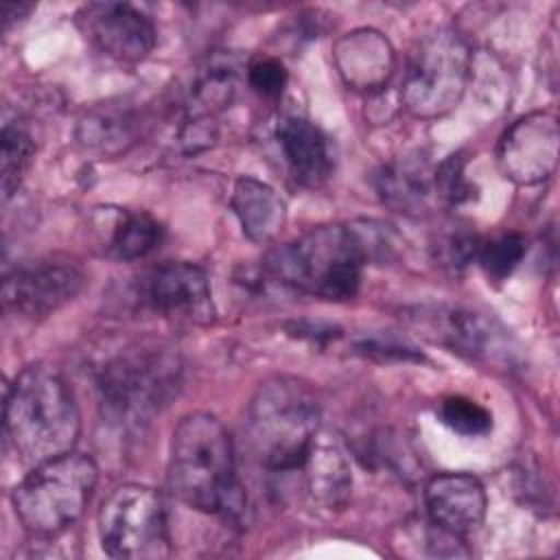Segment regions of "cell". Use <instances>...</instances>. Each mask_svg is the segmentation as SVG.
Returning a JSON list of instances; mask_svg holds the SVG:
<instances>
[{
  "label": "cell",
  "instance_id": "cell-1",
  "mask_svg": "<svg viewBox=\"0 0 560 560\" xmlns=\"http://www.w3.org/2000/svg\"><path fill=\"white\" fill-rule=\"evenodd\" d=\"M168 486L195 510L225 518L243 516L245 494L236 479L234 446L217 416L195 411L179 420L171 440Z\"/></svg>",
  "mask_w": 560,
  "mask_h": 560
},
{
  "label": "cell",
  "instance_id": "cell-2",
  "mask_svg": "<svg viewBox=\"0 0 560 560\" xmlns=\"http://www.w3.org/2000/svg\"><path fill=\"white\" fill-rule=\"evenodd\" d=\"M4 429L13 451L28 466L70 453L81 418L66 378L44 363L24 368L7 389Z\"/></svg>",
  "mask_w": 560,
  "mask_h": 560
},
{
  "label": "cell",
  "instance_id": "cell-3",
  "mask_svg": "<svg viewBox=\"0 0 560 560\" xmlns=\"http://www.w3.org/2000/svg\"><path fill=\"white\" fill-rule=\"evenodd\" d=\"M365 254L352 225H317L267 252L262 269L282 287L324 300H348L361 282Z\"/></svg>",
  "mask_w": 560,
  "mask_h": 560
},
{
  "label": "cell",
  "instance_id": "cell-4",
  "mask_svg": "<svg viewBox=\"0 0 560 560\" xmlns=\"http://www.w3.org/2000/svg\"><path fill=\"white\" fill-rule=\"evenodd\" d=\"M319 429V405L298 378L265 381L247 413V433L260 464L271 472L300 470Z\"/></svg>",
  "mask_w": 560,
  "mask_h": 560
},
{
  "label": "cell",
  "instance_id": "cell-5",
  "mask_svg": "<svg viewBox=\"0 0 560 560\" xmlns=\"http://www.w3.org/2000/svg\"><path fill=\"white\" fill-rule=\"evenodd\" d=\"M98 470L83 453H63L46 459L13 488L11 501L20 523L37 536H55L83 514Z\"/></svg>",
  "mask_w": 560,
  "mask_h": 560
},
{
  "label": "cell",
  "instance_id": "cell-6",
  "mask_svg": "<svg viewBox=\"0 0 560 560\" xmlns=\"http://www.w3.org/2000/svg\"><path fill=\"white\" fill-rule=\"evenodd\" d=\"M101 409L120 427H144L179 387V363L162 348H131L98 372Z\"/></svg>",
  "mask_w": 560,
  "mask_h": 560
},
{
  "label": "cell",
  "instance_id": "cell-7",
  "mask_svg": "<svg viewBox=\"0 0 560 560\" xmlns=\"http://www.w3.org/2000/svg\"><path fill=\"white\" fill-rule=\"evenodd\" d=\"M470 77V48L453 28H438L416 46L405 81L402 105L418 118L448 114L464 96Z\"/></svg>",
  "mask_w": 560,
  "mask_h": 560
},
{
  "label": "cell",
  "instance_id": "cell-8",
  "mask_svg": "<svg viewBox=\"0 0 560 560\" xmlns=\"http://www.w3.org/2000/svg\"><path fill=\"white\" fill-rule=\"evenodd\" d=\"M98 536L112 558L158 560L171 556L168 518L160 492L140 483L114 488L98 510Z\"/></svg>",
  "mask_w": 560,
  "mask_h": 560
},
{
  "label": "cell",
  "instance_id": "cell-9",
  "mask_svg": "<svg viewBox=\"0 0 560 560\" xmlns=\"http://www.w3.org/2000/svg\"><path fill=\"white\" fill-rule=\"evenodd\" d=\"M83 269L70 258H39L18 265L4 276L2 300L22 317H46L77 298L83 289Z\"/></svg>",
  "mask_w": 560,
  "mask_h": 560
},
{
  "label": "cell",
  "instance_id": "cell-10",
  "mask_svg": "<svg viewBox=\"0 0 560 560\" xmlns=\"http://www.w3.org/2000/svg\"><path fill=\"white\" fill-rule=\"evenodd\" d=\"M560 131L549 112H529L516 118L497 144L499 171L518 186H534L553 175L558 166Z\"/></svg>",
  "mask_w": 560,
  "mask_h": 560
},
{
  "label": "cell",
  "instance_id": "cell-11",
  "mask_svg": "<svg viewBox=\"0 0 560 560\" xmlns=\"http://www.w3.org/2000/svg\"><path fill=\"white\" fill-rule=\"evenodd\" d=\"M74 22L94 48L118 61H142L155 46L151 20L125 2H88Z\"/></svg>",
  "mask_w": 560,
  "mask_h": 560
},
{
  "label": "cell",
  "instance_id": "cell-12",
  "mask_svg": "<svg viewBox=\"0 0 560 560\" xmlns=\"http://www.w3.org/2000/svg\"><path fill=\"white\" fill-rule=\"evenodd\" d=\"M144 302L162 317L186 324H210L214 317L208 276L192 262H164L144 282Z\"/></svg>",
  "mask_w": 560,
  "mask_h": 560
},
{
  "label": "cell",
  "instance_id": "cell-13",
  "mask_svg": "<svg viewBox=\"0 0 560 560\" xmlns=\"http://www.w3.org/2000/svg\"><path fill=\"white\" fill-rule=\"evenodd\" d=\"M405 319L413 330H418L420 337L470 359L490 357L497 343V330L492 322H488L481 313L464 306H413L405 313Z\"/></svg>",
  "mask_w": 560,
  "mask_h": 560
},
{
  "label": "cell",
  "instance_id": "cell-14",
  "mask_svg": "<svg viewBox=\"0 0 560 560\" xmlns=\"http://www.w3.org/2000/svg\"><path fill=\"white\" fill-rule=\"evenodd\" d=\"M424 505L433 525L453 536H462L481 525L488 501L475 475L440 472L424 486Z\"/></svg>",
  "mask_w": 560,
  "mask_h": 560
},
{
  "label": "cell",
  "instance_id": "cell-15",
  "mask_svg": "<svg viewBox=\"0 0 560 560\" xmlns=\"http://www.w3.org/2000/svg\"><path fill=\"white\" fill-rule=\"evenodd\" d=\"M278 147L291 177L306 186H322L332 173V149L326 133L306 118L284 116L276 127Z\"/></svg>",
  "mask_w": 560,
  "mask_h": 560
},
{
  "label": "cell",
  "instance_id": "cell-16",
  "mask_svg": "<svg viewBox=\"0 0 560 560\" xmlns=\"http://www.w3.org/2000/svg\"><path fill=\"white\" fill-rule=\"evenodd\" d=\"M376 190L387 208L409 217L427 214L440 203L435 166L422 155H405L385 164L376 175Z\"/></svg>",
  "mask_w": 560,
  "mask_h": 560
},
{
  "label": "cell",
  "instance_id": "cell-17",
  "mask_svg": "<svg viewBox=\"0 0 560 560\" xmlns=\"http://www.w3.org/2000/svg\"><path fill=\"white\" fill-rule=\"evenodd\" d=\"M335 66L354 90H378L394 72V48L378 31L359 28L335 44Z\"/></svg>",
  "mask_w": 560,
  "mask_h": 560
},
{
  "label": "cell",
  "instance_id": "cell-18",
  "mask_svg": "<svg viewBox=\"0 0 560 560\" xmlns=\"http://www.w3.org/2000/svg\"><path fill=\"white\" fill-rule=\"evenodd\" d=\"M232 208L243 234L254 243L273 241L287 221V206L280 195L269 184L254 177L236 179Z\"/></svg>",
  "mask_w": 560,
  "mask_h": 560
},
{
  "label": "cell",
  "instance_id": "cell-19",
  "mask_svg": "<svg viewBox=\"0 0 560 560\" xmlns=\"http://www.w3.org/2000/svg\"><path fill=\"white\" fill-rule=\"evenodd\" d=\"M79 142L98 155L125 153L138 138L136 116L118 105H96L85 112L77 127Z\"/></svg>",
  "mask_w": 560,
  "mask_h": 560
},
{
  "label": "cell",
  "instance_id": "cell-20",
  "mask_svg": "<svg viewBox=\"0 0 560 560\" xmlns=\"http://www.w3.org/2000/svg\"><path fill=\"white\" fill-rule=\"evenodd\" d=\"M300 470H306L308 492L315 501L324 505H339L346 501L352 477L348 462L337 444L319 442V438H315L311 453Z\"/></svg>",
  "mask_w": 560,
  "mask_h": 560
},
{
  "label": "cell",
  "instance_id": "cell-21",
  "mask_svg": "<svg viewBox=\"0 0 560 560\" xmlns=\"http://www.w3.org/2000/svg\"><path fill=\"white\" fill-rule=\"evenodd\" d=\"M162 236L160 223L147 212H125L116 223L109 252L118 260H136L158 247Z\"/></svg>",
  "mask_w": 560,
  "mask_h": 560
},
{
  "label": "cell",
  "instance_id": "cell-22",
  "mask_svg": "<svg viewBox=\"0 0 560 560\" xmlns=\"http://www.w3.org/2000/svg\"><path fill=\"white\" fill-rule=\"evenodd\" d=\"M35 155V144L31 133L18 122L2 125V197L9 199L22 184Z\"/></svg>",
  "mask_w": 560,
  "mask_h": 560
},
{
  "label": "cell",
  "instance_id": "cell-23",
  "mask_svg": "<svg viewBox=\"0 0 560 560\" xmlns=\"http://www.w3.org/2000/svg\"><path fill=\"white\" fill-rule=\"evenodd\" d=\"M236 90L234 72L225 66H210L197 81L192 90L190 103V118H210L217 109L230 105Z\"/></svg>",
  "mask_w": 560,
  "mask_h": 560
},
{
  "label": "cell",
  "instance_id": "cell-24",
  "mask_svg": "<svg viewBox=\"0 0 560 560\" xmlns=\"http://www.w3.org/2000/svg\"><path fill=\"white\" fill-rule=\"evenodd\" d=\"M525 252H527L525 238L516 232H508L486 243H479L477 258L481 269L488 273V278L503 280L518 267Z\"/></svg>",
  "mask_w": 560,
  "mask_h": 560
},
{
  "label": "cell",
  "instance_id": "cell-25",
  "mask_svg": "<svg viewBox=\"0 0 560 560\" xmlns=\"http://www.w3.org/2000/svg\"><path fill=\"white\" fill-rule=\"evenodd\" d=\"M440 420L455 433L466 438H479L492 431V413L466 398V396H448L440 405Z\"/></svg>",
  "mask_w": 560,
  "mask_h": 560
},
{
  "label": "cell",
  "instance_id": "cell-26",
  "mask_svg": "<svg viewBox=\"0 0 560 560\" xmlns=\"http://www.w3.org/2000/svg\"><path fill=\"white\" fill-rule=\"evenodd\" d=\"M464 166H466L464 153H453L435 166V188H438L440 201L448 206H459L472 199L475 188L466 179Z\"/></svg>",
  "mask_w": 560,
  "mask_h": 560
},
{
  "label": "cell",
  "instance_id": "cell-27",
  "mask_svg": "<svg viewBox=\"0 0 560 560\" xmlns=\"http://www.w3.org/2000/svg\"><path fill=\"white\" fill-rule=\"evenodd\" d=\"M357 352L378 361H422V354L407 339L392 332L368 335L357 343Z\"/></svg>",
  "mask_w": 560,
  "mask_h": 560
},
{
  "label": "cell",
  "instance_id": "cell-28",
  "mask_svg": "<svg viewBox=\"0 0 560 560\" xmlns=\"http://www.w3.org/2000/svg\"><path fill=\"white\" fill-rule=\"evenodd\" d=\"M287 68L282 66L280 59L276 57H260L256 59L249 70H247V81L249 85L267 98H276L282 94L284 85H287Z\"/></svg>",
  "mask_w": 560,
  "mask_h": 560
},
{
  "label": "cell",
  "instance_id": "cell-29",
  "mask_svg": "<svg viewBox=\"0 0 560 560\" xmlns=\"http://www.w3.org/2000/svg\"><path fill=\"white\" fill-rule=\"evenodd\" d=\"M31 9H33V4H24V2H7V4H2V22H4V28H9L15 20L26 18Z\"/></svg>",
  "mask_w": 560,
  "mask_h": 560
}]
</instances>
